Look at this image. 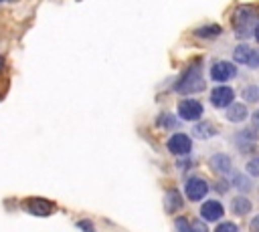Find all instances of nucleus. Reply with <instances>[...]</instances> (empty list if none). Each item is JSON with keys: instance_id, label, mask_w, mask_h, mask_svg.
<instances>
[{"instance_id": "obj_1", "label": "nucleus", "mask_w": 259, "mask_h": 232, "mask_svg": "<svg viewBox=\"0 0 259 232\" xmlns=\"http://www.w3.org/2000/svg\"><path fill=\"white\" fill-rule=\"evenodd\" d=\"M206 89V81L202 77V63L200 61H194L190 63L182 75L178 77L176 85H174V91L184 95V97H190V95H196V93H202Z\"/></svg>"}, {"instance_id": "obj_2", "label": "nucleus", "mask_w": 259, "mask_h": 232, "mask_svg": "<svg viewBox=\"0 0 259 232\" xmlns=\"http://www.w3.org/2000/svg\"><path fill=\"white\" fill-rule=\"evenodd\" d=\"M231 24H233V32L239 38H249L251 34H255V30L259 26V12H257V8L251 6V4L237 6L233 16H231Z\"/></svg>"}, {"instance_id": "obj_3", "label": "nucleus", "mask_w": 259, "mask_h": 232, "mask_svg": "<svg viewBox=\"0 0 259 232\" xmlns=\"http://www.w3.org/2000/svg\"><path fill=\"white\" fill-rule=\"evenodd\" d=\"M239 73H237V65L231 63V61H214L210 65V71H208V77L210 81L219 83V85H225L227 81L235 79Z\"/></svg>"}, {"instance_id": "obj_4", "label": "nucleus", "mask_w": 259, "mask_h": 232, "mask_svg": "<svg viewBox=\"0 0 259 232\" xmlns=\"http://www.w3.org/2000/svg\"><path fill=\"white\" fill-rule=\"evenodd\" d=\"M176 111H178V117L182 121H198L204 113V107H202L200 101H196L192 97H184V99L178 101Z\"/></svg>"}, {"instance_id": "obj_5", "label": "nucleus", "mask_w": 259, "mask_h": 232, "mask_svg": "<svg viewBox=\"0 0 259 232\" xmlns=\"http://www.w3.org/2000/svg\"><path fill=\"white\" fill-rule=\"evenodd\" d=\"M233 59H235V65H245L249 69H259V50L253 48L247 42H241L233 48Z\"/></svg>"}, {"instance_id": "obj_6", "label": "nucleus", "mask_w": 259, "mask_h": 232, "mask_svg": "<svg viewBox=\"0 0 259 232\" xmlns=\"http://www.w3.org/2000/svg\"><path fill=\"white\" fill-rule=\"evenodd\" d=\"M208 99H210L212 107H217V109H227V107H231V105L235 103V89L229 87V85H217V87L210 91Z\"/></svg>"}, {"instance_id": "obj_7", "label": "nucleus", "mask_w": 259, "mask_h": 232, "mask_svg": "<svg viewBox=\"0 0 259 232\" xmlns=\"http://www.w3.org/2000/svg\"><path fill=\"white\" fill-rule=\"evenodd\" d=\"M166 145H168L170 153H172V155H178V157L188 155V153L192 151V139H190V135H186V133H182V131L172 133Z\"/></svg>"}, {"instance_id": "obj_8", "label": "nucleus", "mask_w": 259, "mask_h": 232, "mask_svg": "<svg viewBox=\"0 0 259 232\" xmlns=\"http://www.w3.org/2000/svg\"><path fill=\"white\" fill-rule=\"evenodd\" d=\"M184 194H186V198H188L190 202H200V200L208 194V184H206V180H202V178H198V176L188 178L186 184H184Z\"/></svg>"}, {"instance_id": "obj_9", "label": "nucleus", "mask_w": 259, "mask_h": 232, "mask_svg": "<svg viewBox=\"0 0 259 232\" xmlns=\"http://www.w3.org/2000/svg\"><path fill=\"white\" fill-rule=\"evenodd\" d=\"M235 145L239 147V151H251L253 147H255V143H257V139H259V131L251 125V127H245V129H241V131H237L235 133Z\"/></svg>"}, {"instance_id": "obj_10", "label": "nucleus", "mask_w": 259, "mask_h": 232, "mask_svg": "<svg viewBox=\"0 0 259 232\" xmlns=\"http://www.w3.org/2000/svg\"><path fill=\"white\" fill-rule=\"evenodd\" d=\"M225 216V206L219 200H206L200 206V218L204 222H219Z\"/></svg>"}, {"instance_id": "obj_11", "label": "nucleus", "mask_w": 259, "mask_h": 232, "mask_svg": "<svg viewBox=\"0 0 259 232\" xmlns=\"http://www.w3.org/2000/svg\"><path fill=\"white\" fill-rule=\"evenodd\" d=\"M24 206H26V210H28L30 214H34V216H49V214H53V210H55V204L49 202V200H45V198H28V200L24 202Z\"/></svg>"}, {"instance_id": "obj_12", "label": "nucleus", "mask_w": 259, "mask_h": 232, "mask_svg": "<svg viewBox=\"0 0 259 232\" xmlns=\"http://www.w3.org/2000/svg\"><path fill=\"white\" fill-rule=\"evenodd\" d=\"M208 165H210V169L217 171L219 176H227V173L233 171V163H231V157H229L227 153H214V155H210Z\"/></svg>"}, {"instance_id": "obj_13", "label": "nucleus", "mask_w": 259, "mask_h": 232, "mask_svg": "<svg viewBox=\"0 0 259 232\" xmlns=\"http://www.w3.org/2000/svg\"><path fill=\"white\" fill-rule=\"evenodd\" d=\"M217 133H219V127H217L212 121H198V123H194V127H192V135L198 137V139H202V141L214 137Z\"/></svg>"}, {"instance_id": "obj_14", "label": "nucleus", "mask_w": 259, "mask_h": 232, "mask_svg": "<svg viewBox=\"0 0 259 232\" xmlns=\"http://www.w3.org/2000/svg\"><path fill=\"white\" fill-rule=\"evenodd\" d=\"M225 117L231 121V123H243L247 117H249V109L245 103H233L231 107L225 109Z\"/></svg>"}, {"instance_id": "obj_15", "label": "nucleus", "mask_w": 259, "mask_h": 232, "mask_svg": "<svg viewBox=\"0 0 259 232\" xmlns=\"http://www.w3.org/2000/svg\"><path fill=\"white\" fill-rule=\"evenodd\" d=\"M221 34H223V26L221 24H202V26L194 28V36L202 38V40H210V38H217Z\"/></svg>"}, {"instance_id": "obj_16", "label": "nucleus", "mask_w": 259, "mask_h": 232, "mask_svg": "<svg viewBox=\"0 0 259 232\" xmlns=\"http://www.w3.org/2000/svg\"><path fill=\"white\" fill-rule=\"evenodd\" d=\"M184 206V200H182V196H180V192L178 190H168L166 192V196H164V208H166V212H176V210H180Z\"/></svg>"}, {"instance_id": "obj_17", "label": "nucleus", "mask_w": 259, "mask_h": 232, "mask_svg": "<svg viewBox=\"0 0 259 232\" xmlns=\"http://www.w3.org/2000/svg\"><path fill=\"white\" fill-rule=\"evenodd\" d=\"M251 208H253V204H251V200L245 198V196H235V198L231 200V212H233L235 216H247V214L251 212Z\"/></svg>"}, {"instance_id": "obj_18", "label": "nucleus", "mask_w": 259, "mask_h": 232, "mask_svg": "<svg viewBox=\"0 0 259 232\" xmlns=\"http://www.w3.org/2000/svg\"><path fill=\"white\" fill-rule=\"evenodd\" d=\"M156 125L162 127V129H178V125H180V117H176V115L170 113V111H164V113L158 115Z\"/></svg>"}, {"instance_id": "obj_19", "label": "nucleus", "mask_w": 259, "mask_h": 232, "mask_svg": "<svg viewBox=\"0 0 259 232\" xmlns=\"http://www.w3.org/2000/svg\"><path fill=\"white\" fill-rule=\"evenodd\" d=\"M231 184H233L239 192H249V190H251V176L241 173V171H235V173L231 176Z\"/></svg>"}, {"instance_id": "obj_20", "label": "nucleus", "mask_w": 259, "mask_h": 232, "mask_svg": "<svg viewBox=\"0 0 259 232\" xmlns=\"http://www.w3.org/2000/svg\"><path fill=\"white\" fill-rule=\"evenodd\" d=\"M241 97L245 99V103H251V105L259 103V85H255V83L245 85V87L241 89Z\"/></svg>"}, {"instance_id": "obj_21", "label": "nucleus", "mask_w": 259, "mask_h": 232, "mask_svg": "<svg viewBox=\"0 0 259 232\" xmlns=\"http://www.w3.org/2000/svg\"><path fill=\"white\" fill-rule=\"evenodd\" d=\"M245 171H247V176H251V178H259V153L253 155V157L245 163Z\"/></svg>"}, {"instance_id": "obj_22", "label": "nucleus", "mask_w": 259, "mask_h": 232, "mask_svg": "<svg viewBox=\"0 0 259 232\" xmlns=\"http://www.w3.org/2000/svg\"><path fill=\"white\" fill-rule=\"evenodd\" d=\"M174 232H192V228H190L186 218H176L174 220Z\"/></svg>"}, {"instance_id": "obj_23", "label": "nucleus", "mask_w": 259, "mask_h": 232, "mask_svg": "<svg viewBox=\"0 0 259 232\" xmlns=\"http://www.w3.org/2000/svg\"><path fill=\"white\" fill-rule=\"evenodd\" d=\"M214 232H239V228H237L235 222H221V224L214 228Z\"/></svg>"}, {"instance_id": "obj_24", "label": "nucleus", "mask_w": 259, "mask_h": 232, "mask_svg": "<svg viewBox=\"0 0 259 232\" xmlns=\"http://www.w3.org/2000/svg\"><path fill=\"white\" fill-rule=\"evenodd\" d=\"M190 228H192V232H208V230H206V226H204L200 220L192 222V224H190Z\"/></svg>"}, {"instance_id": "obj_25", "label": "nucleus", "mask_w": 259, "mask_h": 232, "mask_svg": "<svg viewBox=\"0 0 259 232\" xmlns=\"http://www.w3.org/2000/svg\"><path fill=\"white\" fill-rule=\"evenodd\" d=\"M249 230H251V232H259V214L251 218V222H249Z\"/></svg>"}, {"instance_id": "obj_26", "label": "nucleus", "mask_w": 259, "mask_h": 232, "mask_svg": "<svg viewBox=\"0 0 259 232\" xmlns=\"http://www.w3.org/2000/svg\"><path fill=\"white\" fill-rule=\"evenodd\" d=\"M251 123H253V127L259 131V109L253 111V115H251Z\"/></svg>"}, {"instance_id": "obj_27", "label": "nucleus", "mask_w": 259, "mask_h": 232, "mask_svg": "<svg viewBox=\"0 0 259 232\" xmlns=\"http://www.w3.org/2000/svg\"><path fill=\"white\" fill-rule=\"evenodd\" d=\"M214 190H217V192H221V194H225V192L229 190V188H227V182H225V180L217 182V188H214Z\"/></svg>"}, {"instance_id": "obj_28", "label": "nucleus", "mask_w": 259, "mask_h": 232, "mask_svg": "<svg viewBox=\"0 0 259 232\" xmlns=\"http://www.w3.org/2000/svg\"><path fill=\"white\" fill-rule=\"evenodd\" d=\"M79 228H83L85 232H95V228H93L91 222H79Z\"/></svg>"}, {"instance_id": "obj_29", "label": "nucleus", "mask_w": 259, "mask_h": 232, "mask_svg": "<svg viewBox=\"0 0 259 232\" xmlns=\"http://www.w3.org/2000/svg\"><path fill=\"white\" fill-rule=\"evenodd\" d=\"M4 67H6V59H4V56H2V54H0V71H2V69H4Z\"/></svg>"}, {"instance_id": "obj_30", "label": "nucleus", "mask_w": 259, "mask_h": 232, "mask_svg": "<svg viewBox=\"0 0 259 232\" xmlns=\"http://www.w3.org/2000/svg\"><path fill=\"white\" fill-rule=\"evenodd\" d=\"M253 36H255V40L259 42V26H257V30H255V34H253Z\"/></svg>"}, {"instance_id": "obj_31", "label": "nucleus", "mask_w": 259, "mask_h": 232, "mask_svg": "<svg viewBox=\"0 0 259 232\" xmlns=\"http://www.w3.org/2000/svg\"><path fill=\"white\" fill-rule=\"evenodd\" d=\"M0 2H6V0H0Z\"/></svg>"}]
</instances>
